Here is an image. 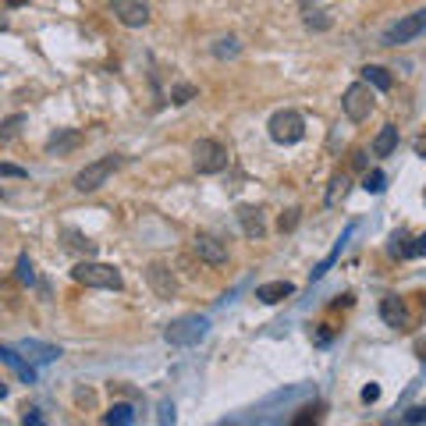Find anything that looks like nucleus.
Instances as JSON below:
<instances>
[{"instance_id":"obj_1","label":"nucleus","mask_w":426,"mask_h":426,"mask_svg":"<svg viewBox=\"0 0 426 426\" xmlns=\"http://www.w3.org/2000/svg\"><path fill=\"white\" fill-rule=\"evenodd\" d=\"M71 281L85 284V288H106V291H121V270L111 263H96V259H82L71 266Z\"/></svg>"},{"instance_id":"obj_2","label":"nucleus","mask_w":426,"mask_h":426,"mask_svg":"<svg viewBox=\"0 0 426 426\" xmlns=\"http://www.w3.org/2000/svg\"><path fill=\"white\" fill-rule=\"evenodd\" d=\"M206 334H209V320H206V316H199V312H188V316L171 320V324H167V331H164L167 345H178V348L199 345Z\"/></svg>"},{"instance_id":"obj_3","label":"nucleus","mask_w":426,"mask_h":426,"mask_svg":"<svg viewBox=\"0 0 426 426\" xmlns=\"http://www.w3.org/2000/svg\"><path fill=\"white\" fill-rule=\"evenodd\" d=\"M192 164L199 174H221L228 167V146L217 139H199L192 146Z\"/></svg>"},{"instance_id":"obj_4","label":"nucleus","mask_w":426,"mask_h":426,"mask_svg":"<svg viewBox=\"0 0 426 426\" xmlns=\"http://www.w3.org/2000/svg\"><path fill=\"white\" fill-rule=\"evenodd\" d=\"M373 106H377V99H373V85L369 82H352L341 96V111L348 121H366L373 114Z\"/></svg>"},{"instance_id":"obj_5","label":"nucleus","mask_w":426,"mask_h":426,"mask_svg":"<svg viewBox=\"0 0 426 426\" xmlns=\"http://www.w3.org/2000/svg\"><path fill=\"white\" fill-rule=\"evenodd\" d=\"M121 167V156H103V160H92V164H85L78 174H75V188L78 192H96L106 185V178H111L114 171Z\"/></svg>"},{"instance_id":"obj_6","label":"nucleus","mask_w":426,"mask_h":426,"mask_svg":"<svg viewBox=\"0 0 426 426\" xmlns=\"http://www.w3.org/2000/svg\"><path fill=\"white\" fill-rule=\"evenodd\" d=\"M266 128H270V139H274L277 146H295V142H302V135H305V121H302L298 111H277Z\"/></svg>"},{"instance_id":"obj_7","label":"nucleus","mask_w":426,"mask_h":426,"mask_svg":"<svg viewBox=\"0 0 426 426\" xmlns=\"http://www.w3.org/2000/svg\"><path fill=\"white\" fill-rule=\"evenodd\" d=\"M426 29V11H415V15H405V18H398L387 32H384V46H401V43H412L419 32Z\"/></svg>"},{"instance_id":"obj_8","label":"nucleus","mask_w":426,"mask_h":426,"mask_svg":"<svg viewBox=\"0 0 426 426\" xmlns=\"http://www.w3.org/2000/svg\"><path fill=\"white\" fill-rule=\"evenodd\" d=\"M111 11L128 29H142L149 22V4L146 0H111Z\"/></svg>"},{"instance_id":"obj_9","label":"nucleus","mask_w":426,"mask_h":426,"mask_svg":"<svg viewBox=\"0 0 426 426\" xmlns=\"http://www.w3.org/2000/svg\"><path fill=\"white\" fill-rule=\"evenodd\" d=\"M192 252H195L202 263H209V266H224V263H228V245H224L217 235H195Z\"/></svg>"},{"instance_id":"obj_10","label":"nucleus","mask_w":426,"mask_h":426,"mask_svg":"<svg viewBox=\"0 0 426 426\" xmlns=\"http://www.w3.org/2000/svg\"><path fill=\"white\" fill-rule=\"evenodd\" d=\"M146 281H149L156 298H174V291H178V281H174V274L167 270L164 263H149L146 266Z\"/></svg>"},{"instance_id":"obj_11","label":"nucleus","mask_w":426,"mask_h":426,"mask_svg":"<svg viewBox=\"0 0 426 426\" xmlns=\"http://www.w3.org/2000/svg\"><path fill=\"white\" fill-rule=\"evenodd\" d=\"M235 217H238V224H242L245 238H263V235H266V221H263V209H259V206L242 202V206L235 209Z\"/></svg>"},{"instance_id":"obj_12","label":"nucleus","mask_w":426,"mask_h":426,"mask_svg":"<svg viewBox=\"0 0 426 426\" xmlns=\"http://www.w3.org/2000/svg\"><path fill=\"white\" fill-rule=\"evenodd\" d=\"M380 316H384V324L387 327H398V331H408V309H405V302L398 298V295H387L384 302H380Z\"/></svg>"},{"instance_id":"obj_13","label":"nucleus","mask_w":426,"mask_h":426,"mask_svg":"<svg viewBox=\"0 0 426 426\" xmlns=\"http://www.w3.org/2000/svg\"><path fill=\"white\" fill-rule=\"evenodd\" d=\"M78 146H82V132L78 128H57L50 135V142H46V153L50 156H64V153H71Z\"/></svg>"},{"instance_id":"obj_14","label":"nucleus","mask_w":426,"mask_h":426,"mask_svg":"<svg viewBox=\"0 0 426 426\" xmlns=\"http://www.w3.org/2000/svg\"><path fill=\"white\" fill-rule=\"evenodd\" d=\"M18 352H22L32 366H46V362H53V359H61V348H57V345H43V341H22Z\"/></svg>"},{"instance_id":"obj_15","label":"nucleus","mask_w":426,"mask_h":426,"mask_svg":"<svg viewBox=\"0 0 426 426\" xmlns=\"http://www.w3.org/2000/svg\"><path fill=\"white\" fill-rule=\"evenodd\" d=\"M291 295H295V284H291V281H266V284L256 288V298L266 302V305L284 302V298H291Z\"/></svg>"},{"instance_id":"obj_16","label":"nucleus","mask_w":426,"mask_h":426,"mask_svg":"<svg viewBox=\"0 0 426 426\" xmlns=\"http://www.w3.org/2000/svg\"><path fill=\"white\" fill-rule=\"evenodd\" d=\"M0 359H4V362L18 373V377L25 380V384H32V380H36V366H32L29 359H22V352H18V348H0Z\"/></svg>"},{"instance_id":"obj_17","label":"nucleus","mask_w":426,"mask_h":426,"mask_svg":"<svg viewBox=\"0 0 426 426\" xmlns=\"http://www.w3.org/2000/svg\"><path fill=\"white\" fill-rule=\"evenodd\" d=\"M398 149V128L394 125H384L377 132V139H373V156H391Z\"/></svg>"},{"instance_id":"obj_18","label":"nucleus","mask_w":426,"mask_h":426,"mask_svg":"<svg viewBox=\"0 0 426 426\" xmlns=\"http://www.w3.org/2000/svg\"><path fill=\"white\" fill-rule=\"evenodd\" d=\"M362 82H369L373 89H380V92H387L394 85V75L387 68H380V64H366L362 68Z\"/></svg>"},{"instance_id":"obj_19","label":"nucleus","mask_w":426,"mask_h":426,"mask_svg":"<svg viewBox=\"0 0 426 426\" xmlns=\"http://www.w3.org/2000/svg\"><path fill=\"white\" fill-rule=\"evenodd\" d=\"M103 422L106 426H132L135 422V408L125 405V401H118V405H111V408L103 412Z\"/></svg>"},{"instance_id":"obj_20","label":"nucleus","mask_w":426,"mask_h":426,"mask_svg":"<svg viewBox=\"0 0 426 426\" xmlns=\"http://www.w3.org/2000/svg\"><path fill=\"white\" fill-rule=\"evenodd\" d=\"M64 238H68L64 245H68L71 252H82L85 259H89V256H96V242H92V238H85L82 231H75V228H68V231H64Z\"/></svg>"},{"instance_id":"obj_21","label":"nucleus","mask_w":426,"mask_h":426,"mask_svg":"<svg viewBox=\"0 0 426 426\" xmlns=\"http://www.w3.org/2000/svg\"><path fill=\"white\" fill-rule=\"evenodd\" d=\"M352 231H355V224H352V228H348V231H345V235L338 238V245L331 249V256H327V259H324V263H320V266H316V270H312V281H320V277H324V274L331 270V266H334V259L341 256V249H345V242H348V235H352Z\"/></svg>"},{"instance_id":"obj_22","label":"nucleus","mask_w":426,"mask_h":426,"mask_svg":"<svg viewBox=\"0 0 426 426\" xmlns=\"http://www.w3.org/2000/svg\"><path fill=\"white\" fill-rule=\"evenodd\" d=\"M242 53V43H238V36H224V39H217L213 43V57H221V61H228V57H238Z\"/></svg>"},{"instance_id":"obj_23","label":"nucleus","mask_w":426,"mask_h":426,"mask_svg":"<svg viewBox=\"0 0 426 426\" xmlns=\"http://www.w3.org/2000/svg\"><path fill=\"white\" fill-rule=\"evenodd\" d=\"M22 125H25V114H11V118H4V121H0V146H4V142H11V139H18Z\"/></svg>"},{"instance_id":"obj_24","label":"nucleus","mask_w":426,"mask_h":426,"mask_svg":"<svg viewBox=\"0 0 426 426\" xmlns=\"http://www.w3.org/2000/svg\"><path fill=\"white\" fill-rule=\"evenodd\" d=\"M345 195H348V178H345V174H334V178H331V188H327V199H324V202H327V206H338Z\"/></svg>"},{"instance_id":"obj_25","label":"nucleus","mask_w":426,"mask_h":426,"mask_svg":"<svg viewBox=\"0 0 426 426\" xmlns=\"http://www.w3.org/2000/svg\"><path fill=\"white\" fill-rule=\"evenodd\" d=\"M331 25H334V18H331L327 11H312V8H309V15H305V29H309V32H327Z\"/></svg>"},{"instance_id":"obj_26","label":"nucleus","mask_w":426,"mask_h":426,"mask_svg":"<svg viewBox=\"0 0 426 426\" xmlns=\"http://www.w3.org/2000/svg\"><path fill=\"white\" fill-rule=\"evenodd\" d=\"M362 188L373 192V195H380V192L387 188V174H384V171H369V174L362 178Z\"/></svg>"},{"instance_id":"obj_27","label":"nucleus","mask_w":426,"mask_h":426,"mask_svg":"<svg viewBox=\"0 0 426 426\" xmlns=\"http://www.w3.org/2000/svg\"><path fill=\"white\" fill-rule=\"evenodd\" d=\"M192 96H195V85H188V82H181V85H174V89H171V103H178V106H181V103H188Z\"/></svg>"},{"instance_id":"obj_28","label":"nucleus","mask_w":426,"mask_h":426,"mask_svg":"<svg viewBox=\"0 0 426 426\" xmlns=\"http://www.w3.org/2000/svg\"><path fill=\"white\" fill-rule=\"evenodd\" d=\"M18 281H22V284H32V281H36V274H32V259H29L25 252L18 256Z\"/></svg>"},{"instance_id":"obj_29","label":"nucleus","mask_w":426,"mask_h":426,"mask_svg":"<svg viewBox=\"0 0 426 426\" xmlns=\"http://www.w3.org/2000/svg\"><path fill=\"white\" fill-rule=\"evenodd\" d=\"M298 213H302V209H288V213H281L277 228H281V231H295V224H298Z\"/></svg>"},{"instance_id":"obj_30","label":"nucleus","mask_w":426,"mask_h":426,"mask_svg":"<svg viewBox=\"0 0 426 426\" xmlns=\"http://www.w3.org/2000/svg\"><path fill=\"white\" fill-rule=\"evenodd\" d=\"M405 256H408V259H415V256H426V235H415V238H412V245L405 249Z\"/></svg>"},{"instance_id":"obj_31","label":"nucleus","mask_w":426,"mask_h":426,"mask_svg":"<svg viewBox=\"0 0 426 426\" xmlns=\"http://www.w3.org/2000/svg\"><path fill=\"white\" fill-rule=\"evenodd\" d=\"M405 242H408V238H405L401 231H394V238H391V256H405V249H408Z\"/></svg>"},{"instance_id":"obj_32","label":"nucleus","mask_w":426,"mask_h":426,"mask_svg":"<svg viewBox=\"0 0 426 426\" xmlns=\"http://www.w3.org/2000/svg\"><path fill=\"white\" fill-rule=\"evenodd\" d=\"M0 178H25V171L15 164H0Z\"/></svg>"},{"instance_id":"obj_33","label":"nucleus","mask_w":426,"mask_h":426,"mask_svg":"<svg viewBox=\"0 0 426 426\" xmlns=\"http://www.w3.org/2000/svg\"><path fill=\"white\" fill-rule=\"evenodd\" d=\"M377 398H380V387L377 384H366L362 387V401H377Z\"/></svg>"},{"instance_id":"obj_34","label":"nucleus","mask_w":426,"mask_h":426,"mask_svg":"<svg viewBox=\"0 0 426 426\" xmlns=\"http://www.w3.org/2000/svg\"><path fill=\"white\" fill-rule=\"evenodd\" d=\"M405 422H426V408H408L405 412Z\"/></svg>"},{"instance_id":"obj_35","label":"nucleus","mask_w":426,"mask_h":426,"mask_svg":"<svg viewBox=\"0 0 426 426\" xmlns=\"http://www.w3.org/2000/svg\"><path fill=\"white\" fill-rule=\"evenodd\" d=\"M160 422H174V405H160Z\"/></svg>"},{"instance_id":"obj_36","label":"nucleus","mask_w":426,"mask_h":426,"mask_svg":"<svg viewBox=\"0 0 426 426\" xmlns=\"http://www.w3.org/2000/svg\"><path fill=\"white\" fill-rule=\"evenodd\" d=\"M298 4H302V8H316V4H320V0H298Z\"/></svg>"},{"instance_id":"obj_37","label":"nucleus","mask_w":426,"mask_h":426,"mask_svg":"<svg viewBox=\"0 0 426 426\" xmlns=\"http://www.w3.org/2000/svg\"><path fill=\"white\" fill-rule=\"evenodd\" d=\"M4 394H8V384H4V380H0V398H4Z\"/></svg>"},{"instance_id":"obj_38","label":"nucleus","mask_w":426,"mask_h":426,"mask_svg":"<svg viewBox=\"0 0 426 426\" xmlns=\"http://www.w3.org/2000/svg\"><path fill=\"white\" fill-rule=\"evenodd\" d=\"M4 29H8V18H4V15H0V32H4Z\"/></svg>"},{"instance_id":"obj_39","label":"nucleus","mask_w":426,"mask_h":426,"mask_svg":"<svg viewBox=\"0 0 426 426\" xmlns=\"http://www.w3.org/2000/svg\"><path fill=\"white\" fill-rule=\"evenodd\" d=\"M11 4H25V0H11Z\"/></svg>"}]
</instances>
